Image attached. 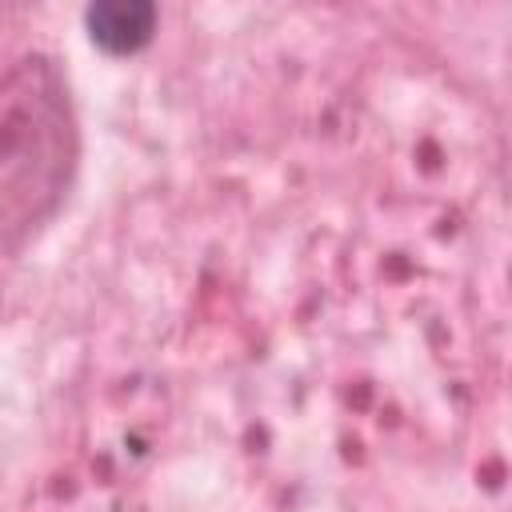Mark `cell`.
<instances>
[{
	"label": "cell",
	"instance_id": "6da1fadb",
	"mask_svg": "<svg viewBox=\"0 0 512 512\" xmlns=\"http://www.w3.org/2000/svg\"><path fill=\"white\" fill-rule=\"evenodd\" d=\"M80 164L72 88L48 52L0 72V252L24 248L68 200Z\"/></svg>",
	"mask_w": 512,
	"mask_h": 512
},
{
	"label": "cell",
	"instance_id": "7a4b0ae2",
	"mask_svg": "<svg viewBox=\"0 0 512 512\" xmlns=\"http://www.w3.org/2000/svg\"><path fill=\"white\" fill-rule=\"evenodd\" d=\"M156 4L148 0H104V4H92L84 8V28L92 36V44H100L104 52H136L152 40L156 32Z\"/></svg>",
	"mask_w": 512,
	"mask_h": 512
}]
</instances>
